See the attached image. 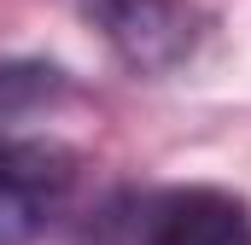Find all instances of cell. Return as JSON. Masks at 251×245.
I'll use <instances>...</instances> for the list:
<instances>
[{"label": "cell", "instance_id": "4", "mask_svg": "<svg viewBox=\"0 0 251 245\" xmlns=\"http://www.w3.org/2000/svg\"><path fill=\"white\" fill-rule=\"evenodd\" d=\"M64 94V70L41 59H6L0 64V117H24L35 105H53Z\"/></svg>", "mask_w": 251, "mask_h": 245}, {"label": "cell", "instance_id": "1", "mask_svg": "<svg viewBox=\"0 0 251 245\" xmlns=\"http://www.w3.org/2000/svg\"><path fill=\"white\" fill-rule=\"evenodd\" d=\"M82 245H251V204L228 187H128L88 216Z\"/></svg>", "mask_w": 251, "mask_h": 245}, {"label": "cell", "instance_id": "3", "mask_svg": "<svg viewBox=\"0 0 251 245\" xmlns=\"http://www.w3.org/2000/svg\"><path fill=\"white\" fill-rule=\"evenodd\" d=\"M94 24L134 76H170L204 41V12L193 0H94Z\"/></svg>", "mask_w": 251, "mask_h": 245}, {"label": "cell", "instance_id": "2", "mask_svg": "<svg viewBox=\"0 0 251 245\" xmlns=\"http://www.w3.org/2000/svg\"><path fill=\"white\" fill-rule=\"evenodd\" d=\"M82 158L53 134L0 128V245H35L76 198Z\"/></svg>", "mask_w": 251, "mask_h": 245}]
</instances>
